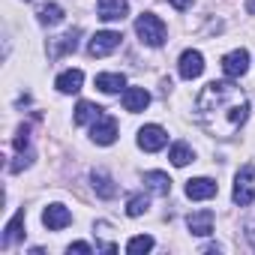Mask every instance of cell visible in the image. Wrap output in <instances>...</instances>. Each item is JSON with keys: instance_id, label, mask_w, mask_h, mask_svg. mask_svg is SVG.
Instances as JSON below:
<instances>
[{"instance_id": "12", "label": "cell", "mask_w": 255, "mask_h": 255, "mask_svg": "<svg viewBox=\"0 0 255 255\" xmlns=\"http://www.w3.org/2000/svg\"><path fill=\"white\" fill-rule=\"evenodd\" d=\"M96 12H99L102 21H123L126 12H129V3H126V0H99Z\"/></svg>"}, {"instance_id": "21", "label": "cell", "mask_w": 255, "mask_h": 255, "mask_svg": "<svg viewBox=\"0 0 255 255\" xmlns=\"http://www.w3.org/2000/svg\"><path fill=\"white\" fill-rule=\"evenodd\" d=\"M99 114H102V108H99V105H93V102H78V105H75V123H78V126L93 123Z\"/></svg>"}, {"instance_id": "9", "label": "cell", "mask_w": 255, "mask_h": 255, "mask_svg": "<svg viewBox=\"0 0 255 255\" xmlns=\"http://www.w3.org/2000/svg\"><path fill=\"white\" fill-rule=\"evenodd\" d=\"M72 222V213L63 207V204H48L45 210H42V225L48 228V231H60V228H66Z\"/></svg>"}, {"instance_id": "4", "label": "cell", "mask_w": 255, "mask_h": 255, "mask_svg": "<svg viewBox=\"0 0 255 255\" xmlns=\"http://www.w3.org/2000/svg\"><path fill=\"white\" fill-rule=\"evenodd\" d=\"M165 144H168V132L162 129V126L147 123V126H141V129H138V147H141V150L156 153V150H162Z\"/></svg>"}, {"instance_id": "15", "label": "cell", "mask_w": 255, "mask_h": 255, "mask_svg": "<svg viewBox=\"0 0 255 255\" xmlns=\"http://www.w3.org/2000/svg\"><path fill=\"white\" fill-rule=\"evenodd\" d=\"M81 84H84V72L81 69H66V72L57 75V90L60 93H78Z\"/></svg>"}, {"instance_id": "17", "label": "cell", "mask_w": 255, "mask_h": 255, "mask_svg": "<svg viewBox=\"0 0 255 255\" xmlns=\"http://www.w3.org/2000/svg\"><path fill=\"white\" fill-rule=\"evenodd\" d=\"M123 84H126L123 72H99V75H96V87H99L102 93H117Z\"/></svg>"}, {"instance_id": "28", "label": "cell", "mask_w": 255, "mask_h": 255, "mask_svg": "<svg viewBox=\"0 0 255 255\" xmlns=\"http://www.w3.org/2000/svg\"><path fill=\"white\" fill-rule=\"evenodd\" d=\"M246 237H249V243L255 246V222H249V225H246Z\"/></svg>"}, {"instance_id": "8", "label": "cell", "mask_w": 255, "mask_h": 255, "mask_svg": "<svg viewBox=\"0 0 255 255\" xmlns=\"http://www.w3.org/2000/svg\"><path fill=\"white\" fill-rule=\"evenodd\" d=\"M246 69H249V54H246V48L228 51V54L222 57V72H225V78H240Z\"/></svg>"}, {"instance_id": "7", "label": "cell", "mask_w": 255, "mask_h": 255, "mask_svg": "<svg viewBox=\"0 0 255 255\" xmlns=\"http://www.w3.org/2000/svg\"><path fill=\"white\" fill-rule=\"evenodd\" d=\"M177 69H180V78H186V81L198 78V75L204 72V57H201V51H195V48H186V51L180 54V63H177Z\"/></svg>"}, {"instance_id": "6", "label": "cell", "mask_w": 255, "mask_h": 255, "mask_svg": "<svg viewBox=\"0 0 255 255\" xmlns=\"http://www.w3.org/2000/svg\"><path fill=\"white\" fill-rule=\"evenodd\" d=\"M120 33L117 30H99L93 39H90V45H87V51H90V57H105V54H111L117 45H120Z\"/></svg>"}, {"instance_id": "23", "label": "cell", "mask_w": 255, "mask_h": 255, "mask_svg": "<svg viewBox=\"0 0 255 255\" xmlns=\"http://www.w3.org/2000/svg\"><path fill=\"white\" fill-rule=\"evenodd\" d=\"M153 249V237L150 234H138V237H132L129 243H126V252L129 255H141V252H150Z\"/></svg>"}, {"instance_id": "3", "label": "cell", "mask_w": 255, "mask_h": 255, "mask_svg": "<svg viewBox=\"0 0 255 255\" xmlns=\"http://www.w3.org/2000/svg\"><path fill=\"white\" fill-rule=\"evenodd\" d=\"M90 138H93L96 144H105V147L114 144V141H117V120L102 111V114L90 123Z\"/></svg>"}, {"instance_id": "24", "label": "cell", "mask_w": 255, "mask_h": 255, "mask_svg": "<svg viewBox=\"0 0 255 255\" xmlns=\"http://www.w3.org/2000/svg\"><path fill=\"white\" fill-rule=\"evenodd\" d=\"M147 204H150V201H147V195H132V198H129V204H126V216H132V219H135V216L147 213Z\"/></svg>"}, {"instance_id": "1", "label": "cell", "mask_w": 255, "mask_h": 255, "mask_svg": "<svg viewBox=\"0 0 255 255\" xmlns=\"http://www.w3.org/2000/svg\"><path fill=\"white\" fill-rule=\"evenodd\" d=\"M249 117V99L246 93L228 81H210L195 99V120L216 138H231Z\"/></svg>"}, {"instance_id": "10", "label": "cell", "mask_w": 255, "mask_h": 255, "mask_svg": "<svg viewBox=\"0 0 255 255\" xmlns=\"http://www.w3.org/2000/svg\"><path fill=\"white\" fill-rule=\"evenodd\" d=\"M120 102H123V108L129 111V114H138V111H144L150 105V93L144 87H126Z\"/></svg>"}, {"instance_id": "26", "label": "cell", "mask_w": 255, "mask_h": 255, "mask_svg": "<svg viewBox=\"0 0 255 255\" xmlns=\"http://www.w3.org/2000/svg\"><path fill=\"white\" fill-rule=\"evenodd\" d=\"M66 252H69V255H72V252H78V255H90V252H93V246H90V243H69V246H66Z\"/></svg>"}, {"instance_id": "22", "label": "cell", "mask_w": 255, "mask_h": 255, "mask_svg": "<svg viewBox=\"0 0 255 255\" xmlns=\"http://www.w3.org/2000/svg\"><path fill=\"white\" fill-rule=\"evenodd\" d=\"M168 159L177 165V168H183V165H189L192 159H195V153H192V147L189 144H183V141H177L171 150H168Z\"/></svg>"}, {"instance_id": "20", "label": "cell", "mask_w": 255, "mask_h": 255, "mask_svg": "<svg viewBox=\"0 0 255 255\" xmlns=\"http://www.w3.org/2000/svg\"><path fill=\"white\" fill-rule=\"evenodd\" d=\"M36 15H39V24H45V27H54V24L63 21V9L57 3H42Z\"/></svg>"}, {"instance_id": "5", "label": "cell", "mask_w": 255, "mask_h": 255, "mask_svg": "<svg viewBox=\"0 0 255 255\" xmlns=\"http://www.w3.org/2000/svg\"><path fill=\"white\" fill-rule=\"evenodd\" d=\"M252 177H255L252 165H243V168L237 171V180H234V204H240V207L252 204V198H255V189H252Z\"/></svg>"}, {"instance_id": "19", "label": "cell", "mask_w": 255, "mask_h": 255, "mask_svg": "<svg viewBox=\"0 0 255 255\" xmlns=\"http://www.w3.org/2000/svg\"><path fill=\"white\" fill-rule=\"evenodd\" d=\"M90 180H93V189H96L99 198H114V195H117V186H114V180H111L105 171H93Z\"/></svg>"}, {"instance_id": "14", "label": "cell", "mask_w": 255, "mask_h": 255, "mask_svg": "<svg viewBox=\"0 0 255 255\" xmlns=\"http://www.w3.org/2000/svg\"><path fill=\"white\" fill-rule=\"evenodd\" d=\"M186 225H189L192 234L207 237V234H213V213H210V210H198V213H192V216L186 219Z\"/></svg>"}, {"instance_id": "13", "label": "cell", "mask_w": 255, "mask_h": 255, "mask_svg": "<svg viewBox=\"0 0 255 255\" xmlns=\"http://www.w3.org/2000/svg\"><path fill=\"white\" fill-rule=\"evenodd\" d=\"M78 36H81L78 27H72V30H66L63 36H57V39L51 42V57H63V54L75 51V48H78Z\"/></svg>"}, {"instance_id": "18", "label": "cell", "mask_w": 255, "mask_h": 255, "mask_svg": "<svg viewBox=\"0 0 255 255\" xmlns=\"http://www.w3.org/2000/svg\"><path fill=\"white\" fill-rule=\"evenodd\" d=\"M144 183H147V189H153L156 195H168V192H171V177H168L165 171H147V174H144Z\"/></svg>"}, {"instance_id": "25", "label": "cell", "mask_w": 255, "mask_h": 255, "mask_svg": "<svg viewBox=\"0 0 255 255\" xmlns=\"http://www.w3.org/2000/svg\"><path fill=\"white\" fill-rule=\"evenodd\" d=\"M12 144H15L18 153H30V150H27V147H30V126H18V132H15V138H12Z\"/></svg>"}, {"instance_id": "11", "label": "cell", "mask_w": 255, "mask_h": 255, "mask_svg": "<svg viewBox=\"0 0 255 255\" xmlns=\"http://www.w3.org/2000/svg\"><path fill=\"white\" fill-rule=\"evenodd\" d=\"M216 192H219V186H216V180H210V177H195V180L186 183V195H189L192 201H207V198H213Z\"/></svg>"}, {"instance_id": "16", "label": "cell", "mask_w": 255, "mask_h": 255, "mask_svg": "<svg viewBox=\"0 0 255 255\" xmlns=\"http://www.w3.org/2000/svg\"><path fill=\"white\" fill-rule=\"evenodd\" d=\"M21 228H24V210H18V213H15V216H12L9 222H6V228H3V237H0V243H3V249H6V246H12V243H15V240H18V237L24 234Z\"/></svg>"}, {"instance_id": "27", "label": "cell", "mask_w": 255, "mask_h": 255, "mask_svg": "<svg viewBox=\"0 0 255 255\" xmlns=\"http://www.w3.org/2000/svg\"><path fill=\"white\" fill-rule=\"evenodd\" d=\"M168 3H171L174 9H180V12H186V9L192 6V0H168Z\"/></svg>"}, {"instance_id": "29", "label": "cell", "mask_w": 255, "mask_h": 255, "mask_svg": "<svg viewBox=\"0 0 255 255\" xmlns=\"http://www.w3.org/2000/svg\"><path fill=\"white\" fill-rule=\"evenodd\" d=\"M246 9H249V12L255 15V0H246Z\"/></svg>"}, {"instance_id": "2", "label": "cell", "mask_w": 255, "mask_h": 255, "mask_svg": "<svg viewBox=\"0 0 255 255\" xmlns=\"http://www.w3.org/2000/svg\"><path fill=\"white\" fill-rule=\"evenodd\" d=\"M135 33H138V39H141L144 45L159 48V45L165 42V21H162L159 15H153V12H141L138 21H135Z\"/></svg>"}]
</instances>
